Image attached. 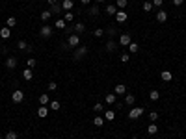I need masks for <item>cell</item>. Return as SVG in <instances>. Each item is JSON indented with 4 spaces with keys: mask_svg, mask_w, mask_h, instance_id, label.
Segmentation results:
<instances>
[{
    "mask_svg": "<svg viewBox=\"0 0 186 139\" xmlns=\"http://www.w3.org/2000/svg\"><path fill=\"white\" fill-rule=\"evenodd\" d=\"M86 54H87V47L80 45V47H76V50L73 52V59H74V61H80Z\"/></svg>",
    "mask_w": 186,
    "mask_h": 139,
    "instance_id": "cell-1",
    "label": "cell"
},
{
    "mask_svg": "<svg viewBox=\"0 0 186 139\" xmlns=\"http://www.w3.org/2000/svg\"><path fill=\"white\" fill-rule=\"evenodd\" d=\"M141 115H143V108H141V106H138V108H132V110H130L128 119H130V121H138Z\"/></svg>",
    "mask_w": 186,
    "mask_h": 139,
    "instance_id": "cell-2",
    "label": "cell"
},
{
    "mask_svg": "<svg viewBox=\"0 0 186 139\" xmlns=\"http://www.w3.org/2000/svg\"><path fill=\"white\" fill-rule=\"evenodd\" d=\"M67 43H69V47L71 48H76V47H80V35H76V34H71L67 37Z\"/></svg>",
    "mask_w": 186,
    "mask_h": 139,
    "instance_id": "cell-3",
    "label": "cell"
},
{
    "mask_svg": "<svg viewBox=\"0 0 186 139\" xmlns=\"http://www.w3.org/2000/svg\"><path fill=\"white\" fill-rule=\"evenodd\" d=\"M17 65H19V59H17L15 56H9V58L6 59V69H8V71L17 69Z\"/></svg>",
    "mask_w": 186,
    "mask_h": 139,
    "instance_id": "cell-4",
    "label": "cell"
},
{
    "mask_svg": "<svg viewBox=\"0 0 186 139\" xmlns=\"http://www.w3.org/2000/svg\"><path fill=\"white\" fill-rule=\"evenodd\" d=\"M128 20V15H127V11H123V9H119V11L115 13V23L117 24H123V23H127Z\"/></svg>",
    "mask_w": 186,
    "mask_h": 139,
    "instance_id": "cell-5",
    "label": "cell"
},
{
    "mask_svg": "<svg viewBox=\"0 0 186 139\" xmlns=\"http://www.w3.org/2000/svg\"><path fill=\"white\" fill-rule=\"evenodd\" d=\"M130 43H132V37H130L128 34H121V35H119L117 45H121V47H128Z\"/></svg>",
    "mask_w": 186,
    "mask_h": 139,
    "instance_id": "cell-6",
    "label": "cell"
},
{
    "mask_svg": "<svg viewBox=\"0 0 186 139\" xmlns=\"http://www.w3.org/2000/svg\"><path fill=\"white\" fill-rule=\"evenodd\" d=\"M39 35H41V37H45V39H47V37H50V35H52V26H49V24L41 26V28H39Z\"/></svg>",
    "mask_w": 186,
    "mask_h": 139,
    "instance_id": "cell-7",
    "label": "cell"
},
{
    "mask_svg": "<svg viewBox=\"0 0 186 139\" xmlns=\"http://www.w3.org/2000/svg\"><path fill=\"white\" fill-rule=\"evenodd\" d=\"M11 100L15 102V104H20L24 100V93L20 91V89H17V91H13V95H11Z\"/></svg>",
    "mask_w": 186,
    "mask_h": 139,
    "instance_id": "cell-8",
    "label": "cell"
},
{
    "mask_svg": "<svg viewBox=\"0 0 186 139\" xmlns=\"http://www.w3.org/2000/svg\"><path fill=\"white\" fill-rule=\"evenodd\" d=\"M99 13H101V8H99V4H93L90 9H87V15H90V17H97Z\"/></svg>",
    "mask_w": 186,
    "mask_h": 139,
    "instance_id": "cell-9",
    "label": "cell"
},
{
    "mask_svg": "<svg viewBox=\"0 0 186 139\" xmlns=\"http://www.w3.org/2000/svg\"><path fill=\"white\" fill-rule=\"evenodd\" d=\"M50 13H52V15H61V13H63V8H61V4L58 2V4L50 6Z\"/></svg>",
    "mask_w": 186,
    "mask_h": 139,
    "instance_id": "cell-10",
    "label": "cell"
},
{
    "mask_svg": "<svg viewBox=\"0 0 186 139\" xmlns=\"http://www.w3.org/2000/svg\"><path fill=\"white\" fill-rule=\"evenodd\" d=\"M160 78H162V82H171L173 80V72L171 71H162L160 72Z\"/></svg>",
    "mask_w": 186,
    "mask_h": 139,
    "instance_id": "cell-11",
    "label": "cell"
},
{
    "mask_svg": "<svg viewBox=\"0 0 186 139\" xmlns=\"http://www.w3.org/2000/svg\"><path fill=\"white\" fill-rule=\"evenodd\" d=\"M9 35H11V28H8V26L0 28V37H2L4 41H6V39H9Z\"/></svg>",
    "mask_w": 186,
    "mask_h": 139,
    "instance_id": "cell-12",
    "label": "cell"
},
{
    "mask_svg": "<svg viewBox=\"0 0 186 139\" xmlns=\"http://www.w3.org/2000/svg\"><path fill=\"white\" fill-rule=\"evenodd\" d=\"M86 30V24H82V23H76L74 26H73V34H76V35H80L82 32Z\"/></svg>",
    "mask_w": 186,
    "mask_h": 139,
    "instance_id": "cell-13",
    "label": "cell"
},
{
    "mask_svg": "<svg viewBox=\"0 0 186 139\" xmlns=\"http://www.w3.org/2000/svg\"><path fill=\"white\" fill-rule=\"evenodd\" d=\"M115 48H117V41L108 39V43H106V50H108V52H115Z\"/></svg>",
    "mask_w": 186,
    "mask_h": 139,
    "instance_id": "cell-14",
    "label": "cell"
},
{
    "mask_svg": "<svg viewBox=\"0 0 186 139\" xmlns=\"http://www.w3.org/2000/svg\"><path fill=\"white\" fill-rule=\"evenodd\" d=\"M156 20H158V23H166V20H168V11L160 9V11L156 13Z\"/></svg>",
    "mask_w": 186,
    "mask_h": 139,
    "instance_id": "cell-15",
    "label": "cell"
},
{
    "mask_svg": "<svg viewBox=\"0 0 186 139\" xmlns=\"http://www.w3.org/2000/svg\"><path fill=\"white\" fill-rule=\"evenodd\" d=\"M23 78H24V80H28V82H30V80H34V71H32L30 67H28V69H24V71H23Z\"/></svg>",
    "mask_w": 186,
    "mask_h": 139,
    "instance_id": "cell-16",
    "label": "cell"
},
{
    "mask_svg": "<svg viewBox=\"0 0 186 139\" xmlns=\"http://www.w3.org/2000/svg\"><path fill=\"white\" fill-rule=\"evenodd\" d=\"M37 117H41V119L49 117V108H47V106H41V108L37 110Z\"/></svg>",
    "mask_w": 186,
    "mask_h": 139,
    "instance_id": "cell-17",
    "label": "cell"
},
{
    "mask_svg": "<svg viewBox=\"0 0 186 139\" xmlns=\"http://www.w3.org/2000/svg\"><path fill=\"white\" fill-rule=\"evenodd\" d=\"M125 104L127 106H134L136 104V97H134V95H130V93L125 95Z\"/></svg>",
    "mask_w": 186,
    "mask_h": 139,
    "instance_id": "cell-18",
    "label": "cell"
},
{
    "mask_svg": "<svg viewBox=\"0 0 186 139\" xmlns=\"http://www.w3.org/2000/svg\"><path fill=\"white\" fill-rule=\"evenodd\" d=\"M93 124H95L97 128H101V126L104 124V117H101V115H95V117H93Z\"/></svg>",
    "mask_w": 186,
    "mask_h": 139,
    "instance_id": "cell-19",
    "label": "cell"
},
{
    "mask_svg": "<svg viewBox=\"0 0 186 139\" xmlns=\"http://www.w3.org/2000/svg\"><path fill=\"white\" fill-rule=\"evenodd\" d=\"M114 93H115V95H125V93H127V85H123V83H119V85H115V89H114Z\"/></svg>",
    "mask_w": 186,
    "mask_h": 139,
    "instance_id": "cell-20",
    "label": "cell"
},
{
    "mask_svg": "<svg viewBox=\"0 0 186 139\" xmlns=\"http://www.w3.org/2000/svg\"><path fill=\"white\" fill-rule=\"evenodd\" d=\"M102 117H104V121H114L115 119V111L114 110H108V111H104Z\"/></svg>",
    "mask_w": 186,
    "mask_h": 139,
    "instance_id": "cell-21",
    "label": "cell"
},
{
    "mask_svg": "<svg viewBox=\"0 0 186 139\" xmlns=\"http://www.w3.org/2000/svg\"><path fill=\"white\" fill-rule=\"evenodd\" d=\"M61 8H63V11H71V9H73V0H63Z\"/></svg>",
    "mask_w": 186,
    "mask_h": 139,
    "instance_id": "cell-22",
    "label": "cell"
},
{
    "mask_svg": "<svg viewBox=\"0 0 186 139\" xmlns=\"http://www.w3.org/2000/svg\"><path fill=\"white\" fill-rule=\"evenodd\" d=\"M156 132H158V126H156L155 122H151V124L147 126V134H149V135H155Z\"/></svg>",
    "mask_w": 186,
    "mask_h": 139,
    "instance_id": "cell-23",
    "label": "cell"
},
{
    "mask_svg": "<svg viewBox=\"0 0 186 139\" xmlns=\"http://www.w3.org/2000/svg\"><path fill=\"white\" fill-rule=\"evenodd\" d=\"M106 13L110 15V17H115V13H117V8H115L114 4H110V6H106Z\"/></svg>",
    "mask_w": 186,
    "mask_h": 139,
    "instance_id": "cell-24",
    "label": "cell"
},
{
    "mask_svg": "<svg viewBox=\"0 0 186 139\" xmlns=\"http://www.w3.org/2000/svg\"><path fill=\"white\" fill-rule=\"evenodd\" d=\"M54 26H56L58 30H65V28H67V23H65V19H58Z\"/></svg>",
    "mask_w": 186,
    "mask_h": 139,
    "instance_id": "cell-25",
    "label": "cell"
},
{
    "mask_svg": "<svg viewBox=\"0 0 186 139\" xmlns=\"http://www.w3.org/2000/svg\"><path fill=\"white\" fill-rule=\"evenodd\" d=\"M106 34H108V37H110V39H112V37H115V35H117V28H115V26L106 28Z\"/></svg>",
    "mask_w": 186,
    "mask_h": 139,
    "instance_id": "cell-26",
    "label": "cell"
},
{
    "mask_svg": "<svg viewBox=\"0 0 186 139\" xmlns=\"http://www.w3.org/2000/svg\"><path fill=\"white\" fill-rule=\"evenodd\" d=\"M49 100H50V98H49L47 93H43L41 97H39V104H41V106H49Z\"/></svg>",
    "mask_w": 186,
    "mask_h": 139,
    "instance_id": "cell-27",
    "label": "cell"
},
{
    "mask_svg": "<svg viewBox=\"0 0 186 139\" xmlns=\"http://www.w3.org/2000/svg\"><path fill=\"white\" fill-rule=\"evenodd\" d=\"M104 100H106V104H115V93H108Z\"/></svg>",
    "mask_w": 186,
    "mask_h": 139,
    "instance_id": "cell-28",
    "label": "cell"
},
{
    "mask_svg": "<svg viewBox=\"0 0 186 139\" xmlns=\"http://www.w3.org/2000/svg\"><path fill=\"white\" fill-rule=\"evenodd\" d=\"M4 137H6V139H19V134H17L15 130H9V132H6Z\"/></svg>",
    "mask_w": 186,
    "mask_h": 139,
    "instance_id": "cell-29",
    "label": "cell"
},
{
    "mask_svg": "<svg viewBox=\"0 0 186 139\" xmlns=\"http://www.w3.org/2000/svg\"><path fill=\"white\" fill-rule=\"evenodd\" d=\"M52 17V13H50V9H47V11H41V20L43 23H47V20Z\"/></svg>",
    "mask_w": 186,
    "mask_h": 139,
    "instance_id": "cell-30",
    "label": "cell"
},
{
    "mask_svg": "<svg viewBox=\"0 0 186 139\" xmlns=\"http://www.w3.org/2000/svg\"><path fill=\"white\" fill-rule=\"evenodd\" d=\"M138 48H140V47H138V43H134V41H132V43L128 45V54H134V52H138Z\"/></svg>",
    "mask_w": 186,
    "mask_h": 139,
    "instance_id": "cell-31",
    "label": "cell"
},
{
    "mask_svg": "<svg viewBox=\"0 0 186 139\" xmlns=\"http://www.w3.org/2000/svg\"><path fill=\"white\" fill-rule=\"evenodd\" d=\"M60 108H61V104H60L58 100H50V110H52V111H58Z\"/></svg>",
    "mask_w": 186,
    "mask_h": 139,
    "instance_id": "cell-32",
    "label": "cell"
},
{
    "mask_svg": "<svg viewBox=\"0 0 186 139\" xmlns=\"http://www.w3.org/2000/svg\"><path fill=\"white\" fill-rule=\"evenodd\" d=\"M127 4H128V0H115V8H119V9H125Z\"/></svg>",
    "mask_w": 186,
    "mask_h": 139,
    "instance_id": "cell-33",
    "label": "cell"
},
{
    "mask_svg": "<svg viewBox=\"0 0 186 139\" xmlns=\"http://www.w3.org/2000/svg\"><path fill=\"white\" fill-rule=\"evenodd\" d=\"M149 98H151V100H158V98H160V93H158L156 89H153V91L149 93Z\"/></svg>",
    "mask_w": 186,
    "mask_h": 139,
    "instance_id": "cell-34",
    "label": "cell"
},
{
    "mask_svg": "<svg viewBox=\"0 0 186 139\" xmlns=\"http://www.w3.org/2000/svg\"><path fill=\"white\" fill-rule=\"evenodd\" d=\"M15 24H17V19H15V17H9V19L6 20V26H8V28H11V26H15Z\"/></svg>",
    "mask_w": 186,
    "mask_h": 139,
    "instance_id": "cell-35",
    "label": "cell"
},
{
    "mask_svg": "<svg viewBox=\"0 0 186 139\" xmlns=\"http://www.w3.org/2000/svg\"><path fill=\"white\" fill-rule=\"evenodd\" d=\"M93 35H95L97 39H99V37H102V35H104V30H102V28H97V30L93 32Z\"/></svg>",
    "mask_w": 186,
    "mask_h": 139,
    "instance_id": "cell-36",
    "label": "cell"
},
{
    "mask_svg": "<svg viewBox=\"0 0 186 139\" xmlns=\"http://www.w3.org/2000/svg\"><path fill=\"white\" fill-rule=\"evenodd\" d=\"M17 47H19V50H26V48H28V43H26V41H19Z\"/></svg>",
    "mask_w": 186,
    "mask_h": 139,
    "instance_id": "cell-37",
    "label": "cell"
},
{
    "mask_svg": "<svg viewBox=\"0 0 186 139\" xmlns=\"http://www.w3.org/2000/svg\"><path fill=\"white\" fill-rule=\"evenodd\" d=\"M93 111H95V113H101V111H102V104H101V102L93 104Z\"/></svg>",
    "mask_w": 186,
    "mask_h": 139,
    "instance_id": "cell-38",
    "label": "cell"
},
{
    "mask_svg": "<svg viewBox=\"0 0 186 139\" xmlns=\"http://www.w3.org/2000/svg\"><path fill=\"white\" fill-rule=\"evenodd\" d=\"M156 119H158V113H156V111H151V113H149V121H151V122H156Z\"/></svg>",
    "mask_w": 186,
    "mask_h": 139,
    "instance_id": "cell-39",
    "label": "cell"
},
{
    "mask_svg": "<svg viewBox=\"0 0 186 139\" xmlns=\"http://www.w3.org/2000/svg\"><path fill=\"white\" fill-rule=\"evenodd\" d=\"M119 59H121L123 63H127V61L130 59V54H128V52H123V54H121V56H119Z\"/></svg>",
    "mask_w": 186,
    "mask_h": 139,
    "instance_id": "cell-40",
    "label": "cell"
},
{
    "mask_svg": "<svg viewBox=\"0 0 186 139\" xmlns=\"http://www.w3.org/2000/svg\"><path fill=\"white\" fill-rule=\"evenodd\" d=\"M63 19H65V23H71V20L74 19V15H73L71 11H65V17H63Z\"/></svg>",
    "mask_w": 186,
    "mask_h": 139,
    "instance_id": "cell-41",
    "label": "cell"
},
{
    "mask_svg": "<svg viewBox=\"0 0 186 139\" xmlns=\"http://www.w3.org/2000/svg\"><path fill=\"white\" fill-rule=\"evenodd\" d=\"M153 9V2H143V11H151Z\"/></svg>",
    "mask_w": 186,
    "mask_h": 139,
    "instance_id": "cell-42",
    "label": "cell"
},
{
    "mask_svg": "<svg viewBox=\"0 0 186 139\" xmlns=\"http://www.w3.org/2000/svg\"><path fill=\"white\" fill-rule=\"evenodd\" d=\"M56 89H58V83L56 82H50L49 83V91H56Z\"/></svg>",
    "mask_w": 186,
    "mask_h": 139,
    "instance_id": "cell-43",
    "label": "cell"
},
{
    "mask_svg": "<svg viewBox=\"0 0 186 139\" xmlns=\"http://www.w3.org/2000/svg\"><path fill=\"white\" fill-rule=\"evenodd\" d=\"M60 47H61V50H63V52H69V50H71V47H69V43H61Z\"/></svg>",
    "mask_w": 186,
    "mask_h": 139,
    "instance_id": "cell-44",
    "label": "cell"
},
{
    "mask_svg": "<svg viewBox=\"0 0 186 139\" xmlns=\"http://www.w3.org/2000/svg\"><path fill=\"white\" fill-rule=\"evenodd\" d=\"M28 67H30V69L36 67V59H34V58H28Z\"/></svg>",
    "mask_w": 186,
    "mask_h": 139,
    "instance_id": "cell-45",
    "label": "cell"
},
{
    "mask_svg": "<svg viewBox=\"0 0 186 139\" xmlns=\"http://www.w3.org/2000/svg\"><path fill=\"white\" fill-rule=\"evenodd\" d=\"M162 4H164V0H153V6L155 8H162Z\"/></svg>",
    "mask_w": 186,
    "mask_h": 139,
    "instance_id": "cell-46",
    "label": "cell"
},
{
    "mask_svg": "<svg viewBox=\"0 0 186 139\" xmlns=\"http://www.w3.org/2000/svg\"><path fill=\"white\" fill-rule=\"evenodd\" d=\"M182 2H184V0H173V4H175V6H182Z\"/></svg>",
    "mask_w": 186,
    "mask_h": 139,
    "instance_id": "cell-47",
    "label": "cell"
},
{
    "mask_svg": "<svg viewBox=\"0 0 186 139\" xmlns=\"http://www.w3.org/2000/svg\"><path fill=\"white\" fill-rule=\"evenodd\" d=\"M54 4H58V0H49V6H54Z\"/></svg>",
    "mask_w": 186,
    "mask_h": 139,
    "instance_id": "cell-48",
    "label": "cell"
},
{
    "mask_svg": "<svg viewBox=\"0 0 186 139\" xmlns=\"http://www.w3.org/2000/svg\"><path fill=\"white\" fill-rule=\"evenodd\" d=\"M80 2H82V4H86V6H87V4H91V0H80Z\"/></svg>",
    "mask_w": 186,
    "mask_h": 139,
    "instance_id": "cell-49",
    "label": "cell"
},
{
    "mask_svg": "<svg viewBox=\"0 0 186 139\" xmlns=\"http://www.w3.org/2000/svg\"><path fill=\"white\" fill-rule=\"evenodd\" d=\"M95 2H97V4H101V2H104V0H95Z\"/></svg>",
    "mask_w": 186,
    "mask_h": 139,
    "instance_id": "cell-50",
    "label": "cell"
},
{
    "mask_svg": "<svg viewBox=\"0 0 186 139\" xmlns=\"http://www.w3.org/2000/svg\"><path fill=\"white\" fill-rule=\"evenodd\" d=\"M130 139H140V137H138V135H132V137H130Z\"/></svg>",
    "mask_w": 186,
    "mask_h": 139,
    "instance_id": "cell-51",
    "label": "cell"
},
{
    "mask_svg": "<svg viewBox=\"0 0 186 139\" xmlns=\"http://www.w3.org/2000/svg\"><path fill=\"white\" fill-rule=\"evenodd\" d=\"M0 139H6V137H0Z\"/></svg>",
    "mask_w": 186,
    "mask_h": 139,
    "instance_id": "cell-52",
    "label": "cell"
}]
</instances>
